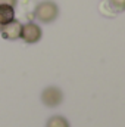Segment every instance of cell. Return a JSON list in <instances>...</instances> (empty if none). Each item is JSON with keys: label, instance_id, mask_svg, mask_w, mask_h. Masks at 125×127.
I'll use <instances>...</instances> for the list:
<instances>
[{"label": "cell", "instance_id": "9", "mask_svg": "<svg viewBox=\"0 0 125 127\" xmlns=\"http://www.w3.org/2000/svg\"><path fill=\"white\" fill-rule=\"evenodd\" d=\"M1 27H3V25H0V31H1Z\"/></svg>", "mask_w": 125, "mask_h": 127}, {"label": "cell", "instance_id": "3", "mask_svg": "<svg viewBox=\"0 0 125 127\" xmlns=\"http://www.w3.org/2000/svg\"><path fill=\"white\" fill-rule=\"evenodd\" d=\"M63 99V93L59 87H47L46 90H43L41 93V100L46 106H58Z\"/></svg>", "mask_w": 125, "mask_h": 127}, {"label": "cell", "instance_id": "8", "mask_svg": "<svg viewBox=\"0 0 125 127\" xmlns=\"http://www.w3.org/2000/svg\"><path fill=\"white\" fill-rule=\"evenodd\" d=\"M18 3V0H0V4H7V6H12L15 7Z\"/></svg>", "mask_w": 125, "mask_h": 127}, {"label": "cell", "instance_id": "1", "mask_svg": "<svg viewBox=\"0 0 125 127\" xmlns=\"http://www.w3.org/2000/svg\"><path fill=\"white\" fill-rule=\"evenodd\" d=\"M59 15V7L55 1L52 0H44V1H40L37 6H35V10H34V16L43 22V24H50L53 22Z\"/></svg>", "mask_w": 125, "mask_h": 127}, {"label": "cell", "instance_id": "4", "mask_svg": "<svg viewBox=\"0 0 125 127\" xmlns=\"http://www.w3.org/2000/svg\"><path fill=\"white\" fill-rule=\"evenodd\" d=\"M21 30H22V24L19 21L13 19V21L7 22L6 25H3L0 32H1L3 38H6V40H18L21 37Z\"/></svg>", "mask_w": 125, "mask_h": 127}, {"label": "cell", "instance_id": "7", "mask_svg": "<svg viewBox=\"0 0 125 127\" xmlns=\"http://www.w3.org/2000/svg\"><path fill=\"white\" fill-rule=\"evenodd\" d=\"M109 6L112 7L113 12L119 13L125 10V0H109Z\"/></svg>", "mask_w": 125, "mask_h": 127}, {"label": "cell", "instance_id": "5", "mask_svg": "<svg viewBox=\"0 0 125 127\" xmlns=\"http://www.w3.org/2000/svg\"><path fill=\"white\" fill-rule=\"evenodd\" d=\"M13 19H15V9L7 4H0V25H6Z\"/></svg>", "mask_w": 125, "mask_h": 127}, {"label": "cell", "instance_id": "6", "mask_svg": "<svg viewBox=\"0 0 125 127\" xmlns=\"http://www.w3.org/2000/svg\"><path fill=\"white\" fill-rule=\"evenodd\" d=\"M47 127H69V123L61 115H55L47 121Z\"/></svg>", "mask_w": 125, "mask_h": 127}, {"label": "cell", "instance_id": "2", "mask_svg": "<svg viewBox=\"0 0 125 127\" xmlns=\"http://www.w3.org/2000/svg\"><path fill=\"white\" fill-rule=\"evenodd\" d=\"M41 28L35 24V22H27L22 25V30H21V38L28 43V44H34L37 41L41 40Z\"/></svg>", "mask_w": 125, "mask_h": 127}]
</instances>
